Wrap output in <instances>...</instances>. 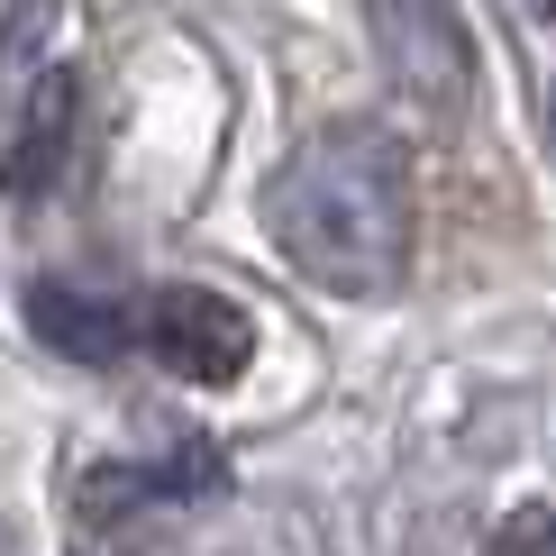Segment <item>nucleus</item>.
I'll return each mask as SVG.
<instances>
[{
    "label": "nucleus",
    "instance_id": "f257e3e1",
    "mask_svg": "<svg viewBox=\"0 0 556 556\" xmlns=\"http://www.w3.org/2000/svg\"><path fill=\"white\" fill-rule=\"evenodd\" d=\"M274 247L329 292L392 301L410 283V147L375 119H338L265 192Z\"/></svg>",
    "mask_w": 556,
    "mask_h": 556
},
{
    "label": "nucleus",
    "instance_id": "f03ea898",
    "mask_svg": "<svg viewBox=\"0 0 556 556\" xmlns=\"http://www.w3.org/2000/svg\"><path fill=\"white\" fill-rule=\"evenodd\" d=\"M147 356L182 383H238L247 356H256V329L247 311L211 283H165L147 292Z\"/></svg>",
    "mask_w": 556,
    "mask_h": 556
},
{
    "label": "nucleus",
    "instance_id": "7ed1b4c3",
    "mask_svg": "<svg viewBox=\"0 0 556 556\" xmlns=\"http://www.w3.org/2000/svg\"><path fill=\"white\" fill-rule=\"evenodd\" d=\"M28 329L74 365H119L128 346H147V301L128 292H91V283H37L28 292Z\"/></svg>",
    "mask_w": 556,
    "mask_h": 556
},
{
    "label": "nucleus",
    "instance_id": "20e7f679",
    "mask_svg": "<svg viewBox=\"0 0 556 556\" xmlns=\"http://www.w3.org/2000/svg\"><path fill=\"white\" fill-rule=\"evenodd\" d=\"M74 110H83V83L64 74V64H46L28 110H18V128H10V155H0V192L37 201L46 182L64 174V155H74Z\"/></svg>",
    "mask_w": 556,
    "mask_h": 556
},
{
    "label": "nucleus",
    "instance_id": "39448f33",
    "mask_svg": "<svg viewBox=\"0 0 556 556\" xmlns=\"http://www.w3.org/2000/svg\"><path fill=\"white\" fill-rule=\"evenodd\" d=\"M219 483H228V466H219L211 438H174L155 466H101L83 483V511L119 520V511H137V502H192V493H219Z\"/></svg>",
    "mask_w": 556,
    "mask_h": 556
},
{
    "label": "nucleus",
    "instance_id": "423d86ee",
    "mask_svg": "<svg viewBox=\"0 0 556 556\" xmlns=\"http://www.w3.org/2000/svg\"><path fill=\"white\" fill-rule=\"evenodd\" d=\"M493 556H556V511L547 502H520V511L493 529Z\"/></svg>",
    "mask_w": 556,
    "mask_h": 556
},
{
    "label": "nucleus",
    "instance_id": "0eeeda50",
    "mask_svg": "<svg viewBox=\"0 0 556 556\" xmlns=\"http://www.w3.org/2000/svg\"><path fill=\"white\" fill-rule=\"evenodd\" d=\"M547 147H556V91H547Z\"/></svg>",
    "mask_w": 556,
    "mask_h": 556
}]
</instances>
